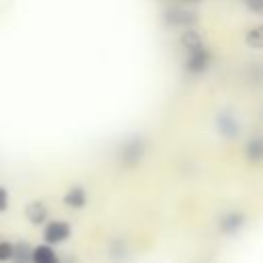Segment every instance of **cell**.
<instances>
[{"mask_svg":"<svg viewBox=\"0 0 263 263\" xmlns=\"http://www.w3.org/2000/svg\"><path fill=\"white\" fill-rule=\"evenodd\" d=\"M70 234H72V226L66 220H51V222L43 224V240L51 247L66 242L70 238Z\"/></svg>","mask_w":263,"mask_h":263,"instance_id":"6da1fadb","label":"cell"},{"mask_svg":"<svg viewBox=\"0 0 263 263\" xmlns=\"http://www.w3.org/2000/svg\"><path fill=\"white\" fill-rule=\"evenodd\" d=\"M210 62H212V53H210L205 47H199V49L189 51L187 62H185V70H187L189 74H201V72L208 70Z\"/></svg>","mask_w":263,"mask_h":263,"instance_id":"7a4b0ae2","label":"cell"},{"mask_svg":"<svg viewBox=\"0 0 263 263\" xmlns=\"http://www.w3.org/2000/svg\"><path fill=\"white\" fill-rule=\"evenodd\" d=\"M195 21H197V14L187 8H168L164 12V23L168 27H189V25H195Z\"/></svg>","mask_w":263,"mask_h":263,"instance_id":"3957f363","label":"cell"},{"mask_svg":"<svg viewBox=\"0 0 263 263\" xmlns=\"http://www.w3.org/2000/svg\"><path fill=\"white\" fill-rule=\"evenodd\" d=\"M216 127L218 132L224 136V138H236L238 132H240V125H238V119L234 117L232 111H222L218 117H216Z\"/></svg>","mask_w":263,"mask_h":263,"instance_id":"277c9868","label":"cell"},{"mask_svg":"<svg viewBox=\"0 0 263 263\" xmlns=\"http://www.w3.org/2000/svg\"><path fill=\"white\" fill-rule=\"evenodd\" d=\"M47 214H49L47 212V205L41 199H35L31 203H27V208H25V216H27V220L33 226H43L47 222Z\"/></svg>","mask_w":263,"mask_h":263,"instance_id":"5b68a950","label":"cell"},{"mask_svg":"<svg viewBox=\"0 0 263 263\" xmlns=\"http://www.w3.org/2000/svg\"><path fill=\"white\" fill-rule=\"evenodd\" d=\"M245 216L240 214V212H228V214H224L222 218H220V222H218V226H220V230L224 232V234H234V232H238L242 226H245Z\"/></svg>","mask_w":263,"mask_h":263,"instance_id":"8992f818","label":"cell"},{"mask_svg":"<svg viewBox=\"0 0 263 263\" xmlns=\"http://www.w3.org/2000/svg\"><path fill=\"white\" fill-rule=\"evenodd\" d=\"M64 203L72 210H80L86 205V189L82 185H72L66 193H64Z\"/></svg>","mask_w":263,"mask_h":263,"instance_id":"52a82bcc","label":"cell"},{"mask_svg":"<svg viewBox=\"0 0 263 263\" xmlns=\"http://www.w3.org/2000/svg\"><path fill=\"white\" fill-rule=\"evenodd\" d=\"M31 261L33 263H60V257L53 251V247L45 242V245H37L31 251Z\"/></svg>","mask_w":263,"mask_h":263,"instance_id":"ba28073f","label":"cell"},{"mask_svg":"<svg viewBox=\"0 0 263 263\" xmlns=\"http://www.w3.org/2000/svg\"><path fill=\"white\" fill-rule=\"evenodd\" d=\"M245 156L247 160L251 162H263V138L261 136H255L247 142L245 146Z\"/></svg>","mask_w":263,"mask_h":263,"instance_id":"9c48e42d","label":"cell"},{"mask_svg":"<svg viewBox=\"0 0 263 263\" xmlns=\"http://www.w3.org/2000/svg\"><path fill=\"white\" fill-rule=\"evenodd\" d=\"M142 154H144V142L142 140H129L121 150V156L125 162H136V160H140Z\"/></svg>","mask_w":263,"mask_h":263,"instance_id":"30bf717a","label":"cell"},{"mask_svg":"<svg viewBox=\"0 0 263 263\" xmlns=\"http://www.w3.org/2000/svg\"><path fill=\"white\" fill-rule=\"evenodd\" d=\"M181 47L189 53V51H193V49H199V47H203V37L197 33V31H185L183 35H181Z\"/></svg>","mask_w":263,"mask_h":263,"instance_id":"8fae6325","label":"cell"},{"mask_svg":"<svg viewBox=\"0 0 263 263\" xmlns=\"http://www.w3.org/2000/svg\"><path fill=\"white\" fill-rule=\"evenodd\" d=\"M245 41L253 49H263V25H257V27L249 29L247 35H245Z\"/></svg>","mask_w":263,"mask_h":263,"instance_id":"7c38bea8","label":"cell"},{"mask_svg":"<svg viewBox=\"0 0 263 263\" xmlns=\"http://www.w3.org/2000/svg\"><path fill=\"white\" fill-rule=\"evenodd\" d=\"M14 251L16 247L10 240H0V263H8L14 259Z\"/></svg>","mask_w":263,"mask_h":263,"instance_id":"4fadbf2b","label":"cell"},{"mask_svg":"<svg viewBox=\"0 0 263 263\" xmlns=\"http://www.w3.org/2000/svg\"><path fill=\"white\" fill-rule=\"evenodd\" d=\"M8 201H10V195H8V189L4 185H0V214H4L8 210Z\"/></svg>","mask_w":263,"mask_h":263,"instance_id":"5bb4252c","label":"cell"},{"mask_svg":"<svg viewBox=\"0 0 263 263\" xmlns=\"http://www.w3.org/2000/svg\"><path fill=\"white\" fill-rule=\"evenodd\" d=\"M245 2H247V6H249L253 12L263 14V0H245Z\"/></svg>","mask_w":263,"mask_h":263,"instance_id":"9a60e30c","label":"cell"},{"mask_svg":"<svg viewBox=\"0 0 263 263\" xmlns=\"http://www.w3.org/2000/svg\"><path fill=\"white\" fill-rule=\"evenodd\" d=\"M183 2H199V0H183Z\"/></svg>","mask_w":263,"mask_h":263,"instance_id":"2e32d148","label":"cell"}]
</instances>
